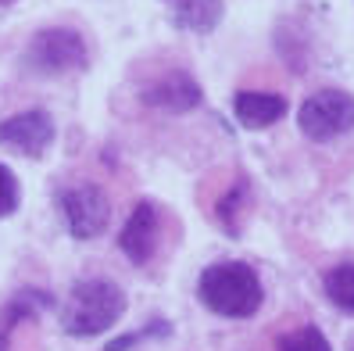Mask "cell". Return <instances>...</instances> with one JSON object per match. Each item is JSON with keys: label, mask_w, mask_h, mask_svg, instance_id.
<instances>
[{"label": "cell", "mask_w": 354, "mask_h": 351, "mask_svg": "<svg viewBox=\"0 0 354 351\" xmlns=\"http://www.w3.org/2000/svg\"><path fill=\"white\" fill-rule=\"evenodd\" d=\"M297 126L308 140L326 143L333 136H344L354 129V97L344 90H319L311 93L301 111H297Z\"/></svg>", "instance_id": "obj_4"}, {"label": "cell", "mask_w": 354, "mask_h": 351, "mask_svg": "<svg viewBox=\"0 0 354 351\" xmlns=\"http://www.w3.org/2000/svg\"><path fill=\"white\" fill-rule=\"evenodd\" d=\"M172 22H176V29L212 33L222 22V0H176Z\"/></svg>", "instance_id": "obj_12"}, {"label": "cell", "mask_w": 354, "mask_h": 351, "mask_svg": "<svg viewBox=\"0 0 354 351\" xmlns=\"http://www.w3.org/2000/svg\"><path fill=\"white\" fill-rule=\"evenodd\" d=\"M18 201H22V190H18V176L8 169V165H0V219L11 215L18 208Z\"/></svg>", "instance_id": "obj_15"}, {"label": "cell", "mask_w": 354, "mask_h": 351, "mask_svg": "<svg viewBox=\"0 0 354 351\" xmlns=\"http://www.w3.org/2000/svg\"><path fill=\"white\" fill-rule=\"evenodd\" d=\"M197 294L225 319H251L265 301V287L247 262H218L201 273Z\"/></svg>", "instance_id": "obj_1"}, {"label": "cell", "mask_w": 354, "mask_h": 351, "mask_svg": "<svg viewBox=\"0 0 354 351\" xmlns=\"http://www.w3.org/2000/svg\"><path fill=\"white\" fill-rule=\"evenodd\" d=\"M276 351H333V344L326 341V334L319 326H297V330H286V334L276 341Z\"/></svg>", "instance_id": "obj_14"}, {"label": "cell", "mask_w": 354, "mask_h": 351, "mask_svg": "<svg viewBox=\"0 0 354 351\" xmlns=\"http://www.w3.org/2000/svg\"><path fill=\"white\" fill-rule=\"evenodd\" d=\"M326 294L340 312H354V262H344L326 273Z\"/></svg>", "instance_id": "obj_13"}, {"label": "cell", "mask_w": 354, "mask_h": 351, "mask_svg": "<svg viewBox=\"0 0 354 351\" xmlns=\"http://www.w3.org/2000/svg\"><path fill=\"white\" fill-rule=\"evenodd\" d=\"M50 143H54V118L44 108L18 111L0 122V147H8L11 154L39 158V154H47Z\"/></svg>", "instance_id": "obj_6"}, {"label": "cell", "mask_w": 354, "mask_h": 351, "mask_svg": "<svg viewBox=\"0 0 354 351\" xmlns=\"http://www.w3.org/2000/svg\"><path fill=\"white\" fill-rule=\"evenodd\" d=\"M247 204H251V183L247 179H233V187L225 194H218L215 204V219L229 237H240L243 233V215H247Z\"/></svg>", "instance_id": "obj_11"}, {"label": "cell", "mask_w": 354, "mask_h": 351, "mask_svg": "<svg viewBox=\"0 0 354 351\" xmlns=\"http://www.w3.org/2000/svg\"><path fill=\"white\" fill-rule=\"evenodd\" d=\"M39 305H50V298L36 294V291H22L18 298H11L4 308H0V351H11L15 334L26 319H32L39 312Z\"/></svg>", "instance_id": "obj_10"}, {"label": "cell", "mask_w": 354, "mask_h": 351, "mask_svg": "<svg viewBox=\"0 0 354 351\" xmlns=\"http://www.w3.org/2000/svg\"><path fill=\"white\" fill-rule=\"evenodd\" d=\"M233 115L243 129H265L286 115V100L279 93H258V90H240L233 100Z\"/></svg>", "instance_id": "obj_9"}, {"label": "cell", "mask_w": 354, "mask_h": 351, "mask_svg": "<svg viewBox=\"0 0 354 351\" xmlns=\"http://www.w3.org/2000/svg\"><path fill=\"white\" fill-rule=\"evenodd\" d=\"M158 233H161V215L151 201H140L129 212L126 226L118 233V247L133 265H147L158 251Z\"/></svg>", "instance_id": "obj_7"}, {"label": "cell", "mask_w": 354, "mask_h": 351, "mask_svg": "<svg viewBox=\"0 0 354 351\" xmlns=\"http://www.w3.org/2000/svg\"><path fill=\"white\" fill-rule=\"evenodd\" d=\"M57 208L65 219L68 233L75 240H93L104 233V226L111 219V204L97 183H72L57 194Z\"/></svg>", "instance_id": "obj_5"}, {"label": "cell", "mask_w": 354, "mask_h": 351, "mask_svg": "<svg viewBox=\"0 0 354 351\" xmlns=\"http://www.w3.org/2000/svg\"><path fill=\"white\" fill-rule=\"evenodd\" d=\"M22 61L32 75H72L90 65V47L82 33L68 26H50V29H39L26 44Z\"/></svg>", "instance_id": "obj_3"}, {"label": "cell", "mask_w": 354, "mask_h": 351, "mask_svg": "<svg viewBox=\"0 0 354 351\" xmlns=\"http://www.w3.org/2000/svg\"><path fill=\"white\" fill-rule=\"evenodd\" d=\"M351 351H354V348H351Z\"/></svg>", "instance_id": "obj_16"}, {"label": "cell", "mask_w": 354, "mask_h": 351, "mask_svg": "<svg viewBox=\"0 0 354 351\" xmlns=\"http://www.w3.org/2000/svg\"><path fill=\"white\" fill-rule=\"evenodd\" d=\"M201 87L190 72H165L161 79H154L147 90H143V105L158 108V111H169V115H186L201 108Z\"/></svg>", "instance_id": "obj_8"}, {"label": "cell", "mask_w": 354, "mask_h": 351, "mask_svg": "<svg viewBox=\"0 0 354 351\" xmlns=\"http://www.w3.org/2000/svg\"><path fill=\"white\" fill-rule=\"evenodd\" d=\"M122 312H126L122 287L104 276H90L68 291V301L61 308V326L68 337H97L104 330H111L122 319Z\"/></svg>", "instance_id": "obj_2"}]
</instances>
